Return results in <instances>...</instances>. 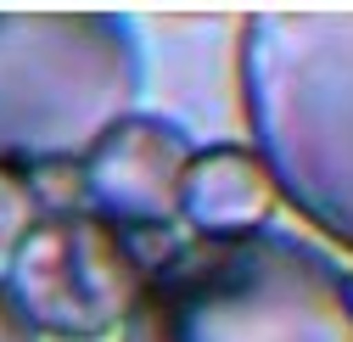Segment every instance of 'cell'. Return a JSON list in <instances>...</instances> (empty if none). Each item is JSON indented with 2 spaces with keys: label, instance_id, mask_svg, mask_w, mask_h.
<instances>
[{
  "label": "cell",
  "instance_id": "cell-1",
  "mask_svg": "<svg viewBox=\"0 0 353 342\" xmlns=\"http://www.w3.org/2000/svg\"><path fill=\"white\" fill-rule=\"evenodd\" d=\"M236 90L275 197L353 252V12H252Z\"/></svg>",
  "mask_w": 353,
  "mask_h": 342
},
{
  "label": "cell",
  "instance_id": "cell-2",
  "mask_svg": "<svg viewBox=\"0 0 353 342\" xmlns=\"http://www.w3.org/2000/svg\"><path fill=\"white\" fill-rule=\"evenodd\" d=\"M123 342H353V275L286 230L191 236L157 259Z\"/></svg>",
  "mask_w": 353,
  "mask_h": 342
},
{
  "label": "cell",
  "instance_id": "cell-3",
  "mask_svg": "<svg viewBox=\"0 0 353 342\" xmlns=\"http://www.w3.org/2000/svg\"><path fill=\"white\" fill-rule=\"evenodd\" d=\"M141 34L118 12H0V163H84L141 101Z\"/></svg>",
  "mask_w": 353,
  "mask_h": 342
},
{
  "label": "cell",
  "instance_id": "cell-4",
  "mask_svg": "<svg viewBox=\"0 0 353 342\" xmlns=\"http://www.w3.org/2000/svg\"><path fill=\"white\" fill-rule=\"evenodd\" d=\"M12 303L34 325V336L96 342L118 331L135 309L146 264L129 230L107 225L90 208H51L28 225V236L0 264Z\"/></svg>",
  "mask_w": 353,
  "mask_h": 342
},
{
  "label": "cell",
  "instance_id": "cell-5",
  "mask_svg": "<svg viewBox=\"0 0 353 342\" xmlns=\"http://www.w3.org/2000/svg\"><path fill=\"white\" fill-rule=\"evenodd\" d=\"M191 157H196L191 130H180L174 118H157V112H129L84 157L79 202L118 230H163L180 219Z\"/></svg>",
  "mask_w": 353,
  "mask_h": 342
},
{
  "label": "cell",
  "instance_id": "cell-6",
  "mask_svg": "<svg viewBox=\"0 0 353 342\" xmlns=\"http://www.w3.org/2000/svg\"><path fill=\"white\" fill-rule=\"evenodd\" d=\"M270 213H275V180L252 146H196L180 197V219L196 225V236L270 230Z\"/></svg>",
  "mask_w": 353,
  "mask_h": 342
},
{
  "label": "cell",
  "instance_id": "cell-7",
  "mask_svg": "<svg viewBox=\"0 0 353 342\" xmlns=\"http://www.w3.org/2000/svg\"><path fill=\"white\" fill-rule=\"evenodd\" d=\"M39 191L28 185V174L23 168H12V163H0V264L12 259V247L28 236V225L39 219Z\"/></svg>",
  "mask_w": 353,
  "mask_h": 342
},
{
  "label": "cell",
  "instance_id": "cell-8",
  "mask_svg": "<svg viewBox=\"0 0 353 342\" xmlns=\"http://www.w3.org/2000/svg\"><path fill=\"white\" fill-rule=\"evenodd\" d=\"M0 342H39V336H34V325L23 320V309L12 303L6 281H0Z\"/></svg>",
  "mask_w": 353,
  "mask_h": 342
}]
</instances>
